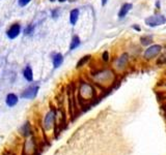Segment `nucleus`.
Returning <instances> with one entry per match:
<instances>
[{"label": "nucleus", "mask_w": 166, "mask_h": 155, "mask_svg": "<svg viewBox=\"0 0 166 155\" xmlns=\"http://www.w3.org/2000/svg\"><path fill=\"white\" fill-rule=\"evenodd\" d=\"M102 60L104 62H108L110 60V56H109V52L108 51H105L102 54Z\"/></svg>", "instance_id": "18"}, {"label": "nucleus", "mask_w": 166, "mask_h": 155, "mask_svg": "<svg viewBox=\"0 0 166 155\" xmlns=\"http://www.w3.org/2000/svg\"><path fill=\"white\" fill-rule=\"evenodd\" d=\"M19 33H20V25H18V24H14L7 31V35L9 38H15L18 36Z\"/></svg>", "instance_id": "8"}, {"label": "nucleus", "mask_w": 166, "mask_h": 155, "mask_svg": "<svg viewBox=\"0 0 166 155\" xmlns=\"http://www.w3.org/2000/svg\"><path fill=\"white\" fill-rule=\"evenodd\" d=\"M55 119H56V113H55L54 110H51L48 114L46 115L45 121H44V124H45V127L47 129H49L50 127H52L55 123Z\"/></svg>", "instance_id": "6"}, {"label": "nucleus", "mask_w": 166, "mask_h": 155, "mask_svg": "<svg viewBox=\"0 0 166 155\" xmlns=\"http://www.w3.org/2000/svg\"><path fill=\"white\" fill-rule=\"evenodd\" d=\"M132 28H133V29H134V30H136V31H140V27H139V26L138 25H137V24H134V25H132Z\"/></svg>", "instance_id": "20"}, {"label": "nucleus", "mask_w": 166, "mask_h": 155, "mask_svg": "<svg viewBox=\"0 0 166 155\" xmlns=\"http://www.w3.org/2000/svg\"><path fill=\"white\" fill-rule=\"evenodd\" d=\"M162 46L161 45H152L150 46L143 53V58L146 60H152L156 58L161 53Z\"/></svg>", "instance_id": "4"}, {"label": "nucleus", "mask_w": 166, "mask_h": 155, "mask_svg": "<svg viewBox=\"0 0 166 155\" xmlns=\"http://www.w3.org/2000/svg\"><path fill=\"white\" fill-rule=\"evenodd\" d=\"M156 6H157V8H160V6H161V3H160L159 0H157V2H156Z\"/></svg>", "instance_id": "22"}, {"label": "nucleus", "mask_w": 166, "mask_h": 155, "mask_svg": "<svg viewBox=\"0 0 166 155\" xmlns=\"http://www.w3.org/2000/svg\"><path fill=\"white\" fill-rule=\"evenodd\" d=\"M128 63H129V54H128V53H123V54L115 60L114 67H115V69H117L118 71H123L128 66Z\"/></svg>", "instance_id": "5"}, {"label": "nucleus", "mask_w": 166, "mask_h": 155, "mask_svg": "<svg viewBox=\"0 0 166 155\" xmlns=\"http://www.w3.org/2000/svg\"><path fill=\"white\" fill-rule=\"evenodd\" d=\"M17 101H18V97H17L15 94H8V95H7V97H6L7 105H9V107H13V105H16Z\"/></svg>", "instance_id": "15"}, {"label": "nucleus", "mask_w": 166, "mask_h": 155, "mask_svg": "<svg viewBox=\"0 0 166 155\" xmlns=\"http://www.w3.org/2000/svg\"><path fill=\"white\" fill-rule=\"evenodd\" d=\"M37 90H39V87H30L22 94V96L25 98H33L34 96L37 95Z\"/></svg>", "instance_id": "9"}, {"label": "nucleus", "mask_w": 166, "mask_h": 155, "mask_svg": "<svg viewBox=\"0 0 166 155\" xmlns=\"http://www.w3.org/2000/svg\"><path fill=\"white\" fill-rule=\"evenodd\" d=\"M114 78H115V73L111 69L108 68L101 69V71L93 73V80L95 81V83L102 85V86H107V85L111 84L114 81Z\"/></svg>", "instance_id": "2"}, {"label": "nucleus", "mask_w": 166, "mask_h": 155, "mask_svg": "<svg viewBox=\"0 0 166 155\" xmlns=\"http://www.w3.org/2000/svg\"><path fill=\"white\" fill-rule=\"evenodd\" d=\"M80 43H81V40H80L79 36L78 35H74L73 38H72V41H71V45H70V50H75L77 49L78 47L80 46Z\"/></svg>", "instance_id": "13"}, {"label": "nucleus", "mask_w": 166, "mask_h": 155, "mask_svg": "<svg viewBox=\"0 0 166 155\" xmlns=\"http://www.w3.org/2000/svg\"><path fill=\"white\" fill-rule=\"evenodd\" d=\"M62 62H64V57H62L61 54L54 55V57H53V65H54L55 68H57V67L61 65Z\"/></svg>", "instance_id": "12"}, {"label": "nucleus", "mask_w": 166, "mask_h": 155, "mask_svg": "<svg viewBox=\"0 0 166 155\" xmlns=\"http://www.w3.org/2000/svg\"><path fill=\"white\" fill-rule=\"evenodd\" d=\"M30 0H19V2H20V5H22V6H24V5H26L28 2H29Z\"/></svg>", "instance_id": "19"}, {"label": "nucleus", "mask_w": 166, "mask_h": 155, "mask_svg": "<svg viewBox=\"0 0 166 155\" xmlns=\"http://www.w3.org/2000/svg\"><path fill=\"white\" fill-rule=\"evenodd\" d=\"M24 77H25V79L27 81H32V79H33V75H32V71L31 68H30L29 66H27L25 68V71H24Z\"/></svg>", "instance_id": "17"}, {"label": "nucleus", "mask_w": 166, "mask_h": 155, "mask_svg": "<svg viewBox=\"0 0 166 155\" xmlns=\"http://www.w3.org/2000/svg\"><path fill=\"white\" fill-rule=\"evenodd\" d=\"M90 58H91V55H85V56H83L82 58H80L77 65H76V68H81V67L85 66V64L90 60Z\"/></svg>", "instance_id": "11"}, {"label": "nucleus", "mask_w": 166, "mask_h": 155, "mask_svg": "<svg viewBox=\"0 0 166 155\" xmlns=\"http://www.w3.org/2000/svg\"><path fill=\"white\" fill-rule=\"evenodd\" d=\"M59 2H64V1H66V0H58Z\"/></svg>", "instance_id": "24"}, {"label": "nucleus", "mask_w": 166, "mask_h": 155, "mask_svg": "<svg viewBox=\"0 0 166 155\" xmlns=\"http://www.w3.org/2000/svg\"><path fill=\"white\" fill-rule=\"evenodd\" d=\"M108 0H101V3H102V6H105V5L107 4Z\"/></svg>", "instance_id": "21"}, {"label": "nucleus", "mask_w": 166, "mask_h": 155, "mask_svg": "<svg viewBox=\"0 0 166 155\" xmlns=\"http://www.w3.org/2000/svg\"><path fill=\"white\" fill-rule=\"evenodd\" d=\"M163 86H164V87H165V88H166V81H165V82L163 83Z\"/></svg>", "instance_id": "23"}, {"label": "nucleus", "mask_w": 166, "mask_h": 155, "mask_svg": "<svg viewBox=\"0 0 166 155\" xmlns=\"http://www.w3.org/2000/svg\"><path fill=\"white\" fill-rule=\"evenodd\" d=\"M144 23L146 25H148V27H157V26L164 25L166 23V17L163 15H154V16H150L148 18H146L144 20Z\"/></svg>", "instance_id": "3"}, {"label": "nucleus", "mask_w": 166, "mask_h": 155, "mask_svg": "<svg viewBox=\"0 0 166 155\" xmlns=\"http://www.w3.org/2000/svg\"><path fill=\"white\" fill-rule=\"evenodd\" d=\"M95 97H96L95 87L87 82H81L78 90V98L80 103H87L88 101L95 99Z\"/></svg>", "instance_id": "1"}, {"label": "nucleus", "mask_w": 166, "mask_h": 155, "mask_svg": "<svg viewBox=\"0 0 166 155\" xmlns=\"http://www.w3.org/2000/svg\"><path fill=\"white\" fill-rule=\"evenodd\" d=\"M132 7H133L132 3H124V4L121 6V8H119V10H118V14H117L118 18L119 19L125 18V17L128 15V13L132 9Z\"/></svg>", "instance_id": "7"}, {"label": "nucleus", "mask_w": 166, "mask_h": 155, "mask_svg": "<svg viewBox=\"0 0 166 155\" xmlns=\"http://www.w3.org/2000/svg\"><path fill=\"white\" fill-rule=\"evenodd\" d=\"M153 43V36L152 35H143L140 37V43L142 46H150Z\"/></svg>", "instance_id": "14"}, {"label": "nucleus", "mask_w": 166, "mask_h": 155, "mask_svg": "<svg viewBox=\"0 0 166 155\" xmlns=\"http://www.w3.org/2000/svg\"><path fill=\"white\" fill-rule=\"evenodd\" d=\"M156 64L158 66H163L166 65V52L161 54L159 57L157 58V61H156Z\"/></svg>", "instance_id": "16"}, {"label": "nucleus", "mask_w": 166, "mask_h": 155, "mask_svg": "<svg viewBox=\"0 0 166 155\" xmlns=\"http://www.w3.org/2000/svg\"><path fill=\"white\" fill-rule=\"evenodd\" d=\"M50 1H52V2H53V1H55V0H50Z\"/></svg>", "instance_id": "25"}, {"label": "nucleus", "mask_w": 166, "mask_h": 155, "mask_svg": "<svg viewBox=\"0 0 166 155\" xmlns=\"http://www.w3.org/2000/svg\"><path fill=\"white\" fill-rule=\"evenodd\" d=\"M78 18H79V9L78 8H74L71 10L70 13V22L72 25H75L77 23Z\"/></svg>", "instance_id": "10"}]
</instances>
